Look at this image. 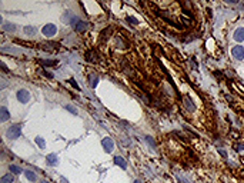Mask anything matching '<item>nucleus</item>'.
<instances>
[{
	"instance_id": "2",
	"label": "nucleus",
	"mask_w": 244,
	"mask_h": 183,
	"mask_svg": "<svg viewBox=\"0 0 244 183\" xmlns=\"http://www.w3.org/2000/svg\"><path fill=\"white\" fill-rule=\"evenodd\" d=\"M56 32H57V27H56L54 24H52V23L46 24V26L41 29V33L45 34L46 37H52V36H54Z\"/></svg>"
},
{
	"instance_id": "13",
	"label": "nucleus",
	"mask_w": 244,
	"mask_h": 183,
	"mask_svg": "<svg viewBox=\"0 0 244 183\" xmlns=\"http://www.w3.org/2000/svg\"><path fill=\"white\" fill-rule=\"evenodd\" d=\"M3 30L4 32H15L16 26L15 24H11V23H3Z\"/></svg>"
},
{
	"instance_id": "14",
	"label": "nucleus",
	"mask_w": 244,
	"mask_h": 183,
	"mask_svg": "<svg viewBox=\"0 0 244 183\" xmlns=\"http://www.w3.org/2000/svg\"><path fill=\"white\" fill-rule=\"evenodd\" d=\"M24 175H26V177L30 182H34V180H36V175H34V172H32V170H26Z\"/></svg>"
},
{
	"instance_id": "9",
	"label": "nucleus",
	"mask_w": 244,
	"mask_h": 183,
	"mask_svg": "<svg viewBox=\"0 0 244 183\" xmlns=\"http://www.w3.org/2000/svg\"><path fill=\"white\" fill-rule=\"evenodd\" d=\"M114 164H118L122 169H126L127 168V163H126V160L123 159L122 156H116L114 157Z\"/></svg>"
},
{
	"instance_id": "1",
	"label": "nucleus",
	"mask_w": 244,
	"mask_h": 183,
	"mask_svg": "<svg viewBox=\"0 0 244 183\" xmlns=\"http://www.w3.org/2000/svg\"><path fill=\"white\" fill-rule=\"evenodd\" d=\"M7 137L10 139V140H16L17 137H20V135H22V127H20V124H13V126H10L7 129Z\"/></svg>"
},
{
	"instance_id": "3",
	"label": "nucleus",
	"mask_w": 244,
	"mask_h": 183,
	"mask_svg": "<svg viewBox=\"0 0 244 183\" xmlns=\"http://www.w3.org/2000/svg\"><path fill=\"white\" fill-rule=\"evenodd\" d=\"M101 145H103V149L106 153H110L111 150L114 149V142L111 140V137H104L101 140Z\"/></svg>"
},
{
	"instance_id": "17",
	"label": "nucleus",
	"mask_w": 244,
	"mask_h": 183,
	"mask_svg": "<svg viewBox=\"0 0 244 183\" xmlns=\"http://www.w3.org/2000/svg\"><path fill=\"white\" fill-rule=\"evenodd\" d=\"M184 105H186V107L189 109L190 112H194V109H196V107H194V106H191V100H190V99H186V103H184Z\"/></svg>"
},
{
	"instance_id": "23",
	"label": "nucleus",
	"mask_w": 244,
	"mask_h": 183,
	"mask_svg": "<svg viewBox=\"0 0 244 183\" xmlns=\"http://www.w3.org/2000/svg\"><path fill=\"white\" fill-rule=\"evenodd\" d=\"M41 183H50V182H47V180H43V182H41Z\"/></svg>"
},
{
	"instance_id": "5",
	"label": "nucleus",
	"mask_w": 244,
	"mask_h": 183,
	"mask_svg": "<svg viewBox=\"0 0 244 183\" xmlns=\"http://www.w3.org/2000/svg\"><path fill=\"white\" fill-rule=\"evenodd\" d=\"M29 99H30V94L26 89H20L17 92V100L20 102V103H27Z\"/></svg>"
},
{
	"instance_id": "18",
	"label": "nucleus",
	"mask_w": 244,
	"mask_h": 183,
	"mask_svg": "<svg viewBox=\"0 0 244 183\" xmlns=\"http://www.w3.org/2000/svg\"><path fill=\"white\" fill-rule=\"evenodd\" d=\"M146 142H147L148 145L152 146L153 149H156V142L153 140V137H150V136H146Z\"/></svg>"
},
{
	"instance_id": "21",
	"label": "nucleus",
	"mask_w": 244,
	"mask_h": 183,
	"mask_svg": "<svg viewBox=\"0 0 244 183\" xmlns=\"http://www.w3.org/2000/svg\"><path fill=\"white\" fill-rule=\"evenodd\" d=\"M97 82H99V80H97V77H96V76H93V82H90L92 87H96L97 86Z\"/></svg>"
},
{
	"instance_id": "6",
	"label": "nucleus",
	"mask_w": 244,
	"mask_h": 183,
	"mask_svg": "<svg viewBox=\"0 0 244 183\" xmlns=\"http://www.w3.org/2000/svg\"><path fill=\"white\" fill-rule=\"evenodd\" d=\"M74 29H76V32H80V33H83V32H86V30H87V23L83 22V20H77V23H76Z\"/></svg>"
},
{
	"instance_id": "11",
	"label": "nucleus",
	"mask_w": 244,
	"mask_h": 183,
	"mask_svg": "<svg viewBox=\"0 0 244 183\" xmlns=\"http://www.w3.org/2000/svg\"><path fill=\"white\" fill-rule=\"evenodd\" d=\"M23 32L26 34H29V36H33V34H36V29L32 26H24L23 27Z\"/></svg>"
},
{
	"instance_id": "19",
	"label": "nucleus",
	"mask_w": 244,
	"mask_h": 183,
	"mask_svg": "<svg viewBox=\"0 0 244 183\" xmlns=\"http://www.w3.org/2000/svg\"><path fill=\"white\" fill-rule=\"evenodd\" d=\"M126 20H127V22H130L131 24H137V23H139V22H137V19H134V17H131V16H127Z\"/></svg>"
},
{
	"instance_id": "16",
	"label": "nucleus",
	"mask_w": 244,
	"mask_h": 183,
	"mask_svg": "<svg viewBox=\"0 0 244 183\" xmlns=\"http://www.w3.org/2000/svg\"><path fill=\"white\" fill-rule=\"evenodd\" d=\"M34 142H36L37 145L40 146L41 149H45V147H46V142H45V140H43L41 137H36V139H34Z\"/></svg>"
},
{
	"instance_id": "10",
	"label": "nucleus",
	"mask_w": 244,
	"mask_h": 183,
	"mask_svg": "<svg viewBox=\"0 0 244 183\" xmlns=\"http://www.w3.org/2000/svg\"><path fill=\"white\" fill-rule=\"evenodd\" d=\"M0 120L2 122H6V120H9V117H10V115H9V110L6 107H2L0 109Z\"/></svg>"
},
{
	"instance_id": "7",
	"label": "nucleus",
	"mask_w": 244,
	"mask_h": 183,
	"mask_svg": "<svg viewBox=\"0 0 244 183\" xmlns=\"http://www.w3.org/2000/svg\"><path fill=\"white\" fill-rule=\"evenodd\" d=\"M234 40L236 41H243L244 40V27H240L234 32Z\"/></svg>"
},
{
	"instance_id": "4",
	"label": "nucleus",
	"mask_w": 244,
	"mask_h": 183,
	"mask_svg": "<svg viewBox=\"0 0 244 183\" xmlns=\"http://www.w3.org/2000/svg\"><path fill=\"white\" fill-rule=\"evenodd\" d=\"M231 54L233 57H236L237 60H243L244 59V47L243 46H234L231 49Z\"/></svg>"
},
{
	"instance_id": "15",
	"label": "nucleus",
	"mask_w": 244,
	"mask_h": 183,
	"mask_svg": "<svg viewBox=\"0 0 244 183\" xmlns=\"http://www.w3.org/2000/svg\"><path fill=\"white\" fill-rule=\"evenodd\" d=\"M9 170L13 173H16V175H19V173H22V169L19 168V166H15V164H10L9 166Z\"/></svg>"
},
{
	"instance_id": "22",
	"label": "nucleus",
	"mask_w": 244,
	"mask_h": 183,
	"mask_svg": "<svg viewBox=\"0 0 244 183\" xmlns=\"http://www.w3.org/2000/svg\"><path fill=\"white\" fill-rule=\"evenodd\" d=\"M70 83H71V85H73V86H74V87H76V89H80V87H79V86H77V83L74 82V79H70Z\"/></svg>"
},
{
	"instance_id": "20",
	"label": "nucleus",
	"mask_w": 244,
	"mask_h": 183,
	"mask_svg": "<svg viewBox=\"0 0 244 183\" xmlns=\"http://www.w3.org/2000/svg\"><path fill=\"white\" fill-rule=\"evenodd\" d=\"M66 109L69 110V112H71L73 115H77V109L73 107V106H66Z\"/></svg>"
},
{
	"instance_id": "24",
	"label": "nucleus",
	"mask_w": 244,
	"mask_h": 183,
	"mask_svg": "<svg viewBox=\"0 0 244 183\" xmlns=\"http://www.w3.org/2000/svg\"><path fill=\"white\" fill-rule=\"evenodd\" d=\"M134 183H140V182H139V180H136V182H134Z\"/></svg>"
},
{
	"instance_id": "8",
	"label": "nucleus",
	"mask_w": 244,
	"mask_h": 183,
	"mask_svg": "<svg viewBox=\"0 0 244 183\" xmlns=\"http://www.w3.org/2000/svg\"><path fill=\"white\" fill-rule=\"evenodd\" d=\"M46 160H47V163L50 164V166H54V164H57V162H59V157H57V155L50 153L46 156Z\"/></svg>"
},
{
	"instance_id": "12",
	"label": "nucleus",
	"mask_w": 244,
	"mask_h": 183,
	"mask_svg": "<svg viewBox=\"0 0 244 183\" xmlns=\"http://www.w3.org/2000/svg\"><path fill=\"white\" fill-rule=\"evenodd\" d=\"M15 182V177H13V175H4L3 177H2V183H13Z\"/></svg>"
}]
</instances>
